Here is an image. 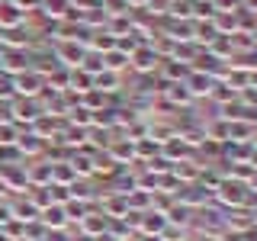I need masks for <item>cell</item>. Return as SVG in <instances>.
I'll return each mask as SVG.
<instances>
[{
	"label": "cell",
	"mask_w": 257,
	"mask_h": 241,
	"mask_svg": "<svg viewBox=\"0 0 257 241\" xmlns=\"http://www.w3.org/2000/svg\"><path fill=\"white\" fill-rule=\"evenodd\" d=\"M139 228L145 231V235H155V231L161 235V231L167 228V219L161 212H148V219H139Z\"/></svg>",
	"instance_id": "5b68a950"
},
{
	"label": "cell",
	"mask_w": 257,
	"mask_h": 241,
	"mask_svg": "<svg viewBox=\"0 0 257 241\" xmlns=\"http://www.w3.org/2000/svg\"><path fill=\"white\" fill-rule=\"evenodd\" d=\"M80 225H84V231H90V235H100L103 228H106V212H87L84 219H80Z\"/></svg>",
	"instance_id": "52a82bcc"
},
{
	"label": "cell",
	"mask_w": 257,
	"mask_h": 241,
	"mask_svg": "<svg viewBox=\"0 0 257 241\" xmlns=\"http://www.w3.org/2000/svg\"><path fill=\"white\" fill-rule=\"evenodd\" d=\"M215 196L222 199V203H235L241 206L247 199V187L244 183H238V180H219V187H215Z\"/></svg>",
	"instance_id": "6da1fadb"
},
{
	"label": "cell",
	"mask_w": 257,
	"mask_h": 241,
	"mask_svg": "<svg viewBox=\"0 0 257 241\" xmlns=\"http://www.w3.org/2000/svg\"><path fill=\"white\" fill-rule=\"evenodd\" d=\"M93 48H112V39H93Z\"/></svg>",
	"instance_id": "2e32d148"
},
{
	"label": "cell",
	"mask_w": 257,
	"mask_h": 241,
	"mask_svg": "<svg viewBox=\"0 0 257 241\" xmlns=\"http://www.w3.org/2000/svg\"><path fill=\"white\" fill-rule=\"evenodd\" d=\"M20 20H23V13L16 10V7H10V4L0 7V29H4V26H13V23H20Z\"/></svg>",
	"instance_id": "30bf717a"
},
{
	"label": "cell",
	"mask_w": 257,
	"mask_h": 241,
	"mask_svg": "<svg viewBox=\"0 0 257 241\" xmlns=\"http://www.w3.org/2000/svg\"><path fill=\"white\" fill-rule=\"evenodd\" d=\"M135 155V145L132 142H119V145H112V158H116V161H128V158H132Z\"/></svg>",
	"instance_id": "8fae6325"
},
{
	"label": "cell",
	"mask_w": 257,
	"mask_h": 241,
	"mask_svg": "<svg viewBox=\"0 0 257 241\" xmlns=\"http://www.w3.org/2000/svg\"><path fill=\"white\" fill-rule=\"evenodd\" d=\"M48 241H68V238H64L61 228H55V231H48Z\"/></svg>",
	"instance_id": "9a60e30c"
},
{
	"label": "cell",
	"mask_w": 257,
	"mask_h": 241,
	"mask_svg": "<svg viewBox=\"0 0 257 241\" xmlns=\"http://www.w3.org/2000/svg\"><path fill=\"white\" fill-rule=\"evenodd\" d=\"M42 222L48 225V228H64V225H68V212H64V206H52V203H48L42 209Z\"/></svg>",
	"instance_id": "3957f363"
},
{
	"label": "cell",
	"mask_w": 257,
	"mask_h": 241,
	"mask_svg": "<svg viewBox=\"0 0 257 241\" xmlns=\"http://www.w3.org/2000/svg\"><path fill=\"white\" fill-rule=\"evenodd\" d=\"M20 148L23 151H39L42 142H39V135H20Z\"/></svg>",
	"instance_id": "4fadbf2b"
},
{
	"label": "cell",
	"mask_w": 257,
	"mask_h": 241,
	"mask_svg": "<svg viewBox=\"0 0 257 241\" xmlns=\"http://www.w3.org/2000/svg\"><path fill=\"white\" fill-rule=\"evenodd\" d=\"M128 64H132L135 71H151L158 64V52H151V48H139V52L128 58Z\"/></svg>",
	"instance_id": "277c9868"
},
{
	"label": "cell",
	"mask_w": 257,
	"mask_h": 241,
	"mask_svg": "<svg viewBox=\"0 0 257 241\" xmlns=\"http://www.w3.org/2000/svg\"><path fill=\"white\" fill-rule=\"evenodd\" d=\"M167 93H171V100H177V103H187L190 100V90H187V84H171V90H167Z\"/></svg>",
	"instance_id": "7c38bea8"
},
{
	"label": "cell",
	"mask_w": 257,
	"mask_h": 241,
	"mask_svg": "<svg viewBox=\"0 0 257 241\" xmlns=\"http://www.w3.org/2000/svg\"><path fill=\"white\" fill-rule=\"evenodd\" d=\"M13 142H16V129L10 123H4L0 126V145H13Z\"/></svg>",
	"instance_id": "5bb4252c"
},
{
	"label": "cell",
	"mask_w": 257,
	"mask_h": 241,
	"mask_svg": "<svg viewBox=\"0 0 257 241\" xmlns=\"http://www.w3.org/2000/svg\"><path fill=\"white\" fill-rule=\"evenodd\" d=\"M13 87H16L20 93H26V96H36V93L45 87V77H42V74H16V77H13Z\"/></svg>",
	"instance_id": "7a4b0ae2"
},
{
	"label": "cell",
	"mask_w": 257,
	"mask_h": 241,
	"mask_svg": "<svg viewBox=\"0 0 257 241\" xmlns=\"http://www.w3.org/2000/svg\"><path fill=\"white\" fill-rule=\"evenodd\" d=\"M58 58L64 64H77L80 68V58H84V48H77L74 42H68V45H58Z\"/></svg>",
	"instance_id": "ba28073f"
},
{
	"label": "cell",
	"mask_w": 257,
	"mask_h": 241,
	"mask_svg": "<svg viewBox=\"0 0 257 241\" xmlns=\"http://www.w3.org/2000/svg\"><path fill=\"white\" fill-rule=\"evenodd\" d=\"M26 61H29V55H26V52H10V55H7V61H4V68L10 71V74H23Z\"/></svg>",
	"instance_id": "9c48e42d"
},
{
	"label": "cell",
	"mask_w": 257,
	"mask_h": 241,
	"mask_svg": "<svg viewBox=\"0 0 257 241\" xmlns=\"http://www.w3.org/2000/svg\"><path fill=\"white\" fill-rule=\"evenodd\" d=\"M183 84H187L190 93H209V90H212V77L199 74V71H196V74H190V80H183Z\"/></svg>",
	"instance_id": "8992f818"
}]
</instances>
